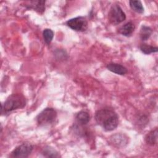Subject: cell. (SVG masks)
<instances>
[{"label": "cell", "instance_id": "cell-13", "mask_svg": "<svg viewBox=\"0 0 158 158\" xmlns=\"http://www.w3.org/2000/svg\"><path fill=\"white\" fill-rule=\"evenodd\" d=\"M130 6L133 10L137 13H143L144 7L139 1H130Z\"/></svg>", "mask_w": 158, "mask_h": 158}, {"label": "cell", "instance_id": "cell-4", "mask_svg": "<svg viewBox=\"0 0 158 158\" xmlns=\"http://www.w3.org/2000/svg\"><path fill=\"white\" fill-rule=\"evenodd\" d=\"M108 19L110 23L117 25L125 20L126 15L119 5L114 4L110 9Z\"/></svg>", "mask_w": 158, "mask_h": 158}, {"label": "cell", "instance_id": "cell-5", "mask_svg": "<svg viewBox=\"0 0 158 158\" xmlns=\"http://www.w3.org/2000/svg\"><path fill=\"white\" fill-rule=\"evenodd\" d=\"M33 146L28 143H23L16 147L11 152L10 157L15 158L27 157L31 153Z\"/></svg>", "mask_w": 158, "mask_h": 158}, {"label": "cell", "instance_id": "cell-9", "mask_svg": "<svg viewBox=\"0 0 158 158\" xmlns=\"http://www.w3.org/2000/svg\"><path fill=\"white\" fill-rule=\"evenodd\" d=\"M45 1H30L28 8L32 9L40 14H43L45 10Z\"/></svg>", "mask_w": 158, "mask_h": 158}, {"label": "cell", "instance_id": "cell-16", "mask_svg": "<svg viewBox=\"0 0 158 158\" xmlns=\"http://www.w3.org/2000/svg\"><path fill=\"white\" fill-rule=\"evenodd\" d=\"M43 154L45 157H57L60 156L58 154V152L54 149L50 147H47L44 149L43 151Z\"/></svg>", "mask_w": 158, "mask_h": 158}, {"label": "cell", "instance_id": "cell-15", "mask_svg": "<svg viewBox=\"0 0 158 158\" xmlns=\"http://www.w3.org/2000/svg\"><path fill=\"white\" fill-rule=\"evenodd\" d=\"M43 36L45 43L48 44H50L54 37V32L49 28H46L43 32Z\"/></svg>", "mask_w": 158, "mask_h": 158}, {"label": "cell", "instance_id": "cell-6", "mask_svg": "<svg viewBox=\"0 0 158 158\" xmlns=\"http://www.w3.org/2000/svg\"><path fill=\"white\" fill-rule=\"evenodd\" d=\"M66 23L71 29L78 31H84L88 27L87 20L84 17H77L71 19Z\"/></svg>", "mask_w": 158, "mask_h": 158}, {"label": "cell", "instance_id": "cell-14", "mask_svg": "<svg viewBox=\"0 0 158 158\" xmlns=\"http://www.w3.org/2000/svg\"><path fill=\"white\" fill-rule=\"evenodd\" d=\"M141 51L145 54H149L152 52H156L157 51V48L154 47L147 44H141L139 46Z\"/></svg>", "mask_w": 158, "mask_h": 158}, {"label": "cell", "instance_id": "cell-12", "mask_svg": "<svg viewBox=\"0 0 158 158\" xmlns=\"http://www.w3.org/2000/svg\"><path fill=\"white\" fill-rule=\"evenodd\" d=\"M152 33V30L150 27L143 25L140 29L139 36L143 41H145L147 40L151 36Z\"/></svg>", "mask_w": 158, "mask_h": 158}, {"label": "cell", "instance_id": "cell-8", "mask_svg": "<svg viewBox=\"0 0 158 158\" xmlns=\"http://www.w3.org/2000/svg\"><path fill=\"white\" fill-rule=\"evenodd\" d=\"M135 29V26L133 23L129 22L122 25L119 29L118 32L123 36H130Z\"/></svg>", "mask_w": 158, "mask_h": 158}, {"label": "cell", "instance_id": "cell-7", "mask_svg": "<svg viewBox=\"0 0 158 158\" xmlns=\"http://www.w3.org/2000/svg\"><path fill=\"white\" fill-rule=\"evenodd\" d=\"M106 67L110 72L121 75H125L127 72V69L126 67L122 65L116 63H109L107 65Z\"/></svg>", "mask_w": 158, "mask_h": 158}, {"label": "cell", "instance_id": "cell-3", "mask_svg": "<svg viewBox=\"0 0 158 158\" xmlns=\"http://www.w3.org/2000/svg\"><path fill=\"white\" fill-rule=\"evenodd\" d=\"M57 117V112L52 108H46L36 117L37 123L40 126H46L53 123Z\"/></svg>", "mask_w": 158, "mask_h": 158}, {"label": "cell", "instance_id": "cell-10", "mask_svg": "<svg viewBox=\"0 0 158 158\" xmlns=\"http://www.w3.org/2000/svg\"><path fill=\"white\" fill-rule=\"evenodd\" d=\"M145 141L149 145H154L157 142V128L151 130L145 137Z\"/></svg>", "mask_w": 158, "mask_h": 158}, {"label": "cell", "instance_id": "cell-2", "mask_svg": "<svg viewBox=\"0 0 158 158\" xmlns=\"http://www.w3.org/2000/svg\"><path fill=\"white\" fill-rule=\"evenodd\" d=\"M26 104L25 98L21 94H12L5 101L2 106V110L5 112H9L12 110L23 108Z\"/></svg>", "mask_w": 158, "mask_h": 158}, {"label": "cell", "instance_id": "cell-11", "mask_svg": "<svg viewBox=\"0 0 158 158\" xmlns=\"http://www.w3.org/2000/svg\"><path fill=\"white\" fill-rule=\"evenodd\" d=\"M76 120L79 124L82 125H86L89 122L90 120V116L87 112L80 111L76 115Z\"/></svg>", "mask_w": 158, "mask_h": 158}, {"label": "cell", "instance_id": "cell-1", "mask_svg": "<svg viewBox=\"0 0 158 158\" xmlns=\"http://www.w3.org/2000/svg\"><path fill=\"white\" fill-rule=\"evenodd\" d=\"M95 120L106 131L115 130L118 125V117L117 113L109 108L98 110L95 114Z\"/></svg>", "mask_w": 158, "mask_h": 158}]
</instances>
